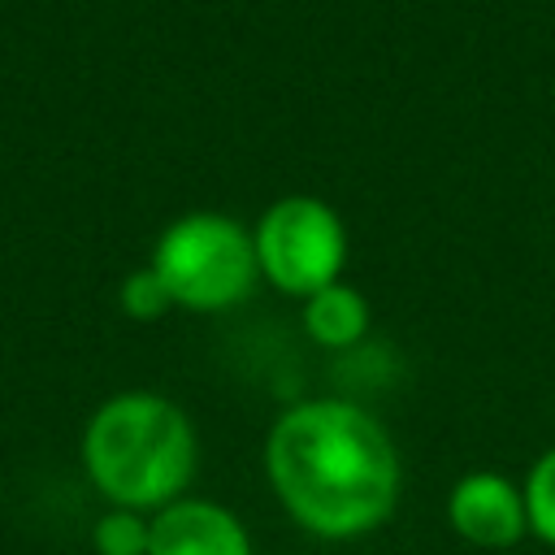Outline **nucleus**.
<instances>
[{
  "label": "nucleus",
  "mask_w": 555,
  "mask_h": 555,
  "mask_svg": "<svg viewBox=\"0 0 555 555\" xmlns=\"http://www.w3.org/2000/svg\"><path fill=\"white\" fill-rule=\"evenodd\" d=\"M260 460L282 512L312 538L356 542L399 507V451L386 425L351 399L291 403L269 425Z\"/></svg>",
  "instance_id": "nucleus-1"
},
{
  "label": "nucleus",
  "mask_w": 555,
  "mask_h": 555,
  "mask_svg": "<svg viewBox=\"0 0 555 555\" xmlns=\"http://www.w3.org/2000/svg\"><path fill=\"white\" fill-rule=\"evenodd\" d=\"M78 455L108 507L152 516L186 494L199 464V438L173 399L156 390H121L91 412Z\"/></svg>",
  "instance_id": "nucleus-2"
},
{
  "label": "nucleus",
  "mask_w": 555,
  "mask_h": 555,
  "mask_svg": "<svg viewBox=\"0 0 555 555\" xmlns=\"http://www.w3.org/2000/svg\"><path fill=\"white\" fill-rule=\"evenodd\" d=\"M152 273L169 299L191 312H225L243 304L260 278L251 234L225 212H186L169 221L152 247Z\"/></svg>",
  "instance_id": "nucleus-3"
},
{
  "label": "nucleus",
  "mask_w": 555,
  "mask_h": 555,
  "mask_svg": "<svg viewBox=\"0 0 555 555\" xmlns=\"http://www.w3.org/2000/svg\"><path fill=\"white\" fill-rule=\"evenodd\" d=\"M251 247H256V269L264 282H273L286 295L308 299L343 282L347 225L325 199L286 195L260 212L251 230Z\"/></svg>",
  "instance_id": "nucleus-4"
},
{
  "label": "nucleus",
  "mask_w": 555,
  "mask_h": 555,
  "mask_svg": "<svg viewBox=\"0 0 555 555\" xmlns=\"http://www.w3.org/2000/svg\"><path fill=\"white\" fill-rule=\"evenodd\" d=\"M447 525L477 551H512L529 533L525 490L507 473L473 468L447 494Z\"/></svg>",
  "instance_id": "nucleus-5"
},
{
  "label": "nucleus",
  "mask_w": 555,
  "mask_h": 555,
  "mask_svg": "<svg viewBox=\"0 0 555 555\" xmlns=\"http://www.w3.org/2000/svg\"><path fill=\"white\" fill-rule=\"evenodd\" d=\"M147 555H251V533L225 503L182 494L152 512Z\"/></svg>",
  "instance_id": "nucleus-6"
},
{
  "label": "nucleus",
  "mask_w": 555,
  "mask_h": 555,
  "mask_svg": "<svg viewBox=\"0 0 555 555\" xmlns=\"http://www.w3.org/2000/svg\"><path fill=\"white\" fill-rule=\"evenodd\" d=\"M304 330H308L312 343H321L330 351L351 347L369 330V299L356 286L334 282V286H325V291L304 299Z\"/></svg>",
  "instance_id": "nucleus-7"
},
{
  "label": "nucleus",
  "mask_w": 555,
  "mask_h": 555,
  "mask_svg": "<svg viewBox=\"0 0 555 555\" xmlns=\"http://www.w3.org/2000/svg\"><path fill=\"white\" fill-rule=\"evenodd\" d=\"M147 538H152V516L130 507H108L91 525L95 555H147Z\"/></svg>",
  "instance_id": "nucleus-8"
},
{
  "label": "nucleus",
  "mask_w": 555,
  "mask_h": 555,
  "mask_svg": "<svg viewBox=\"0 0 555 555\" xmlns=\"http://www.w3.org/2000/svg\"><path fill=\"white\" fill-rule=\"evenodd\" d=\"M525 512H529V533L546 546H555V447H546L529 473H525Z\"/></svg>",
  "instance_id": "nucleus-9"
},
{
  "label": "nucleus",
  "mask_w": 555,
  "mask_h": 555,
  "mask_svg": "<svg viewBox=\"0 0 555 555\" xmlns=\"http://www.w3.org/2000/svg\"><path fill=\"white\" fill-rule=\"evenodd\" d=\"M121 312L126 317H134V321H156V317H165L169 308H173V299H169V291H165V282L152 273V264L147 269H134L126 282H121Z\"/></svg>",
  "instance_id": "nucleus-10"
}]
</instances>
